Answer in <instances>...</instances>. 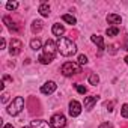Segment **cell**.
I'll list each match as a JSON object with an SVG mask.
<instances>
[{"instance_id": "1", "label": "cell", "mask_w": 128, "mask_h": 128, "mask_svg": "<svg viewBox=\"0 0 128 128\" xmlns=\"http://www.w3.org/2000/svg\"><path fill=\"white\" fill-rule=\"evenodd\" d=\"M56 53H57V44L53 39H47V42L44 45V51H42V54L39 56L38 60L41 63H44V65H47V63H50V62L54 60Z\"/></svg>"}, {"instance_id": "2", "label": "cell", "mask_w": 128, "mask_h": 128, "mask_svg": "<svg viewBox=\"0 0 128 128\" xmlns=\"http://www.w3.org/2000/svg\"><path fill=\"white\" fill-rule=\"evenodd\" d=\"M56 44H57V51H59L62 56H65V57L72 56V54L77 53V45H76V44L72 42V39H70V38H59Z\"/></svg>"}, {"instance_id": "3", "label": "cell", "mask_w": 128, "mask_h": 128, "mask_svg": "<svg viewBox=\"0 0 128 128\" xmlns=\"http://www.w3.org/2000/svg\"><path fill=\"white\" fill-rule=\"evenodd\" d=\"M62 74L65 77H71V76H76V74H80L82 72V66L80 63H76V62H65L60 68Z\"/></svg>"}, {"instance_id": "4", "label": "cell", "mask_w": 128, "mask_h": 128, "mask_svg": "<svg viewBox=\"0 0 128 128\" xmlns=\"http://www.w3.org/2000/svg\"><path fill=\"white\" fill-rule=\"evenodd\" d=\"M24 108V98L23 96H17L12 100V102L8 106V113L11 116H17L21 110Z\"/></svg>"}, {"instance_id": "5", "label": "cell", "mask_w": 128, "mask_h": 128, "mask_svg": "<svg viewBox=\"0 0 128 128\" xmlns=\"http://www.w3.org/2000/svg\"><path fill=\"white\" fill-rule=\"evenodd\" d=\"M27 107H29V113H30L32 116H36V114H41V113H42L41 102H39V100L35 98V96H30V98H29Z\"/></svg>"}, {"instance_id": "6", "label": "cell", "mask_w": 128, "mask_h": 128, "mask_svg": "<svg viewBox=\"0 0 128 128\" xmlns=\"http://www.w3.org/2000/svg\"><path fill=\"white\" fill-rule=\"evenodd\" d=\"M50 124H51V126H53V128H65V126H66V118L63 116L62 113L53 114V116H51Z\"/></svg>"}, {"instance_id": "7", "label": "cell", "mask_w": 128, "mask_h": 128, "mask_svg": "<svg viewBox=\"0 0 128 128\" xmlns=\"http://www.w3.org/2000/svg\"><path fill=\"white\" fill-rule=\"evenodd\" d=\"M21 50H23V42L20 39H11V44H9V53H11V56L20 54Z\"/></svg>"}, {"instance_id": "8", "label": "cell", "mask_w": 128, "mask_h": 128, "mask_svg": "<svg viewBox=\"0 0 128 128\" xmlns=\"http://www.w3.org/2000/svg\"><path fill=\"white\" fill-rule=\"evenodd\" d=\"M56 89H57V84H56L54 82H47V83H44V84L41 86V92H42L44 95H51Z\"/></svg>"}, {"instance_id": "9", "label": "cell", "mask_w": 128, "mask_h": 128, "mask_svg": "<svg viewBox=\"0 0 128 128\" xmlns=\"http://www.w3.org/2000/svg\"><path fill=\"white\" fill-rule=\"evenodd\" d=\"M80 113H82V106H80V102L76 101V100H72V101L70 102V114H71L72 118H77Z\"/></svg>"}, {"instance_id": "10", "label": "cell", "mask_w": 128, "mask_h": 128, "mask_svg": "<svg viewBox=\"0 0 128 128\" xmlns=\"http://www.w3.org/2000/svg\"><path fill=\"white\" fill-rule=\"evenodd\" d=\"M3 23L6 24V27H8L12 33H17V32H20V30H21V27H20L17 23H14L9 17H3Z\"/></svg>"}, {"instance_id": "11", "label": "cell", "mask_w": 128, "mask_h": 128, "mask_svg": "<svg viewBox=\"0 0 128 128\" xmlns=\"http://www.w3.org/2000/svg\"><path fill=\"white\" fill-rule=\"evenodd\" d=\"M96 101H98V96H96V95L84 96V108H86V110H92L94 106L96 104Z\"/></svg>"}, {"instance_id": "12", "label": "cell", "mask_w": 128, "mask_h": 128, "mask_svg": "<svg viewBox=\"0 0 128 128\" xmlns=\"http://www.w3.org/2000/svg\"><path fill=\"white\" fill-rule=\"evenodd\" d=\"M30 126L32 128H53L51 124H48L47 120H42V119H35L30 122Z\"/></svg>"}, {"instance_id": "13", "label": "cell", "mask_w": 128, "mask_h": 128, "mask_svg": "<svg viewBox=\"0 0 128 128\" xmlns=\"http://www.w3.org/2000/svg\"><path fill=\"white\" fill-rule=\"evenodd\" d=\"M120 21H122V18L118 14H108L107 15V23L108 24H113V27H116L118 24H120Z\"/></svg>"}, {"instance_id": "14", "label": "cell", "mask_w": 128, "mask_h": 128, "mask_svg": "<svg viewBox=\"0 0 128 128\" xmlns=\"http://www.w3.org/2000/svg\"><path fill=\"white\" fill-rule=\"evenodd\" d=\"M90 39H92V42H94V44H96V45H98V48H100V50H104V48H106V44H104L102 36H100V35H92V36H90Z\"/></svg>"}, {"instance_id": "15", "label": "cell", "mask_w": 128, "mask_h": 128, "mask_svg": "<svg viewBox=\"0 0 128 128\" xmlns=\"http://www.w3.org/2000/svg\"><path fill=\"white\" fill-rule=\"evenodd\" d=\"M38 11H39V14H41L42 17H48V15H50V5H48L47 2H42V3L39 5Z\"/></svg>"}, {"instance_id": "16", "label": "cell", "mask_w": 128, "mask_h": 128, "mask_svg": "<svg viewBox=\"0 0 128 128\" xmlns=\"http://www.w3.org/2000/svg\"><path fill=\"white\" fill-rule=\"evenodd\" d=\"M51 32H53V35H56V36H59V38H60L63 33H65V27H63L62 24H59V23H56V24H53Z\"/></svg>"}, {"instance_id": "17", "label": "cell", "mask_w": 128, "mask_h": 128, "mask_svg": "<svg viewBox=\"0 0 128 128\" xmlns=\"http://www.w3.org/2000/svg\"><path fill=\"white\" fill-rule=\"evenodd\" d=\"M41 30H42V21L41 20H35L32 23V32L33 33H39Z\"/></svg>"}, {"instance_id": "18", "label": "cell", "mask_w": 128, "mask_h": 128, "mask_svg": "<svg viewBox=\"0 0 128 128\" xmlns=\"http://www.w3.org/2000/svg\"><path fill=\"white\" fill-rule=\"evenodd\" d=\"M62 20L65 21V23H68V24H71V26H74V24L77 23L76 17H72V15H70V14H65V15H62Z\"/></svg>"}, {"instance_id": "19", "label": "cell", "mask_w": 128, "mask_h": 128, "mask_svg": "<svg viewBox=\"0 0 128 128\" xmlns=\"http://www.w3.org/2000/svg\"><path fill=\"white\" fill-rule=\"evenodd\" d=\"M30 48H32V50H35V51H36V50H39V48H41V39H38V38L32 39V41H30Z\"/></svg>"}, {"instance_id": "20", "label": "cell", "mask_w": 128, "mask_h": 128, "mask_svg": "<svg viewBox=\"0 0 128 128\" xmlns=\"http://www.w3.org/2000/svg\"><path fill=\"white\" fill-rule=\"evenodd\" d=\"M89 83H90L92 86H96V84L100 83V77H98L95 72H92V74L89 76Z\"/></svg>"}, {"instance_id": "21", "label": "cell", "mask_w": 128, "mask_h": 128, "mask_svg": "<svg viewBox=\"0 0 128 128\" xmlns=\"http://www.w3.org/2000/svg\"><path fill=\"white\" fill-rule=\"evenodd\" d=\"M106 33H107V36H118L119 35V29L118 27H108L106 30Z\"/></svg>"}, {"instance_id": "22", "label": "cell", "mask_w": 128, "mask_h": 128, "mask_svg": "<svg viewBox=\"0 0 128 128\" xmlns=\"http://www.w3.org/2000/svg\"><path fill=\"white\" fill-rule=\"evenodd\" d=\"M17 8H18V3L17 2H8L6 3V9L8 11H15Z\"/></svg>"}, {"instance_id": "23", "label": "cell", "mask_w": 128, "mask_h": 128, "mask_svg": "<svg viewBox=\"0 0 128 128\" xmlns=\"http://www.w3.org/2000/svg\"><path fill=\"white\" fill-rule=\"evenodd\" d=\"M74 88H76V89H77V92H78V94H82V95H84V94L88 92V89H86L84 86H82V84H74Z\"/></svg>"}, {"instance_id": "24", "label": "cell", "mask_w": 128, "mask_h": 128, "mask_svg": "<svg viewBox=\"0 0 128 128\" xmlns=\"http://www.w3.org/2000/svg\"><path fill=\"white\" fill-rule=\"evenodd\" d=\"M120 114H122V118H128V104H124L122 106V108H120Z\"/></svg>"}, {"instance_id": "25", "label": "cell", "mask_w": 128, "mask_h": 128, "mask_svg": "<svg viewBox=\"0 0 128 128\" xmlns=\"http://www.w3.org/2000/svg\"><path fill=\"white\" fill-rule=\"evenodd\" d=\"M77 60H78V63H80V65H86V63H88V57H86L84 54H80Z\"/></svg>"}, {"instance_id": "26", "label": "cell", "mask_w": 128, "mask_h": 128, "mask_svg": "<svg viewBox=\"0 0 128 128\" xmlns=\"http://www.w3.org/2000/svg\"><path fill=\"white\" fill-rule=\"evenodd\" d=\"M100 128H113V125L108 124V122H102V124L100 125Z\"/></svg>"}, {"instance_id": "27", "label": "cell", "mask_w": 128, "mask_h": 128, "mask_svg": "<svg viewBox=\"0 0 128 128\" xmlns=\"http://www.w3.org/2000/svg\"><path fill=\"white\" fill-rule=\"evenodd\" d=\"M8 100H9V94H6V92H5V94L2 95V102H6Z\"/></svg>"}, {"instance_id": "28", "label": "cell", "mask_w": 128, "mask_h": 128, "mask_svg": "<svg viewBox=\"0 0 128 128\" xmlns=\"http://www.w3.org/2000/svg\"><path fill=\"white\" fill-rule=\"evenodd\" d=\"M3 82H8V83H12V77H11V76H5V77H3Z\"/></svg>"}, {"instance_id": "29", "label": "cell", "mask_w": 128, "mask_h": 128, "mask_svg": "<svg viewBox=\"0 0 128 128\" xmlns=\"http://www.w3.org/2000/svg\"><path fill=\"white\" fill-rule=\"evenodd\" d=\"M113 104H114L113 101H110V102H106V107H108V110L112 112V110H113Z\"/></svg>"}, {"instance_id": "30", "label": "cell", "mask_w": 128, "mask_h": 128, "mask_svg": "<svg viewBox=\"0 0 128 128\" xmlns=\"http://www.w3.org/2000/svg\"><path fill=\"white\" fill-rule=\"evenodd\" d=\"M108 48H110V53H112V54H114V53H116V45H114V44H113V45H110Z\"/></svg>"}, {"instance_id": "31", "label": "cell", "mask_w": 128, "mask_h": 128, "mask_svg": "<svg viewBox=\"0 0 128 128\" xmlns=\"http://www.w3.org/2000/svg\"><path fill=\"white\" fill-rule=\"evenodd\" d=\"M0 47H2V48H5V47H6V41H5V38H2V42H0Z\"/></svg>"}, {"instance_id": "32", "label": "cell", "mask_w": 128, "mask_h": 128, "mask_svg": "<svg viewBox=\"0 0 128 128\" xmlns=\"http://www.w3.org/2000/svg\"><path fill=\"white\" fill-rule=\"evenodd\" d=\"M3 128H14V126H12V125H11V124H6V125H5V126H3Z\"/></svg>"}, {"instance_id": "33", "label": "cell", "mask_w": 128, "mask_h": 128, "mask_svg": "<svg viewBox=\"0 0 128 128\" xmlns=\"http://www.w3.org/2000/svg\"><path fill=\"white\" fill-rule=\"evenodd\" d=\"M125 48L128 50V39H126V42H125Z\"/></svg>"}, {"instance_id": "34", "label": "cell", "mask_w": 128, "mask_h": 128, "mask_svg": "<svg viewBox=\"0 0 128 128\" xmlns=\"http://www.w3.org/2000/svg\"><path fill=\"white\" fill-rule=\"evenodd\" d=\"M124 60H125V63H128V56H125V59H124Z\"/></svg>"}, {"instance_id": "35", "label": "cell", "mask_w": 128, "mask_h": 128, "mask_svg": "<svg viewBox=\"0 0 128 128\" xmlns=\"http://www.w3.org/2000/svg\"><path fill=\"white\" fill-rule=\"evenodd\" d=\"M23 128H29V126H23Z\"/></svg>"}]
</instances>
